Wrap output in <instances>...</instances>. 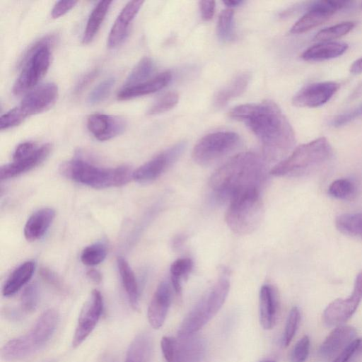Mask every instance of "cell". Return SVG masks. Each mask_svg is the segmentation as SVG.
I'll list each match as a JSON object with an SVG mask.
<instances>
[{
  "mask_svg": "<svg viewBox=\"0 0 362 362\" xmlns=\"http://www.w3.org/2000/svg\"><path fill=\"white\" fill-rule=\"evenodd\" d=\"M228 116L244 123L257 136L266 162L279 163L286 158L295 145L294 131L273 101L240 105L231 109Z\"/></svg>",
  "mask_w": 362,
  "mask_h": 362,
  "instance_id": "6da1fadb",
  "label": "cell"
},
{
  "mask_svg": "<svg viewBox=\"0 0 362 362\" xmlns=\"http://www.w3.org/2000/svg\"><path fill=\"white\" fill-rule=\"evenodd\" d=\"M267 178L263 157L253 152H242L218 168L209 178V185L216 202L229 203L243 192L261 190Z\"/></svg>",
  "mask_w": 362,
  "mask_h": 362,
  "instance_id": "7a4b0ae2",
  "label": "cell"
},
{
  "mask_svg": "<svg viewBox=\"0 0 362 362\" xmlns=\"http://www.w3.org/2000/svg\"><path fill=\"white\" fill-rule=\"evenodd\" d=\"M59 318V313L55 309L44 311L27 333L11 339L2 347V358L6 361L20 360L40 350L54 333Z\"/></svg>",
  "mask_w": 362,
  "mask_h": 362,
  "instance_id": "3957f363",
  "label": "cell"
},
{
  "mask_svg": "<svg viewBox=\"0 0 362 362\" xmlns=\"http://www.w3.org/2000/svg\"><path fill=\"white\" fill-rule=\"evenodd\" d=\"M59 170L64 177L95 189L119 187L133 178L127 166L100 168L78 158L62 163Z\"/></svg>",
  "mask_w": 362,
  "mask_h": 362,
  "instance_id": "277c9868",
  "label": "cell"
},
{
  "mask_svg": "<svg viewBox=\"0 0 362 362\" xmlns=\"http://www.w3.org/2000/svg\"><path fill=\"white\" fill-rule=\"evenodd\" d=\"M332 148L325 137L301 144L283 160L276 164L269 174L276 177H298L327 161Z\"/></svg>",
  "mask_w": 362,
  "mask_h": 362,
  "instance_id": "5b68a950",
  "label": "cell"
},
{
  "mask_svg": "<svg viewBox=\"0 0 362 362\" xmlns=\"http://www.w3.org/2000/svg\"><path fill=\"white\" fill-rule=\"evenodd\" d=\"M260 192V189L248 190L235 196L229 202L225 221L233 233L248 235L259 226L264 216Z\"/></svg>",
  "mask_w": 362,
  "mask_h": 362,
  "instance_id": "8992f818",
  "label": "cell"
},
{
  "mask_svg": "<svg viewBox=\"0 0 362 362\" xmlns=\"http://www.w3.org/2000/svg\"><path fill=\"white\" fill-rule=\"evenodd\" d=\"M50 40L42 39L27 52L24 66L13 87L14 94L20 95L32 89L47 71L51 57Z\"/></svg>",
  "mask_w": 362,
  "mask_h": 362,
  "instance_id": "52a82bcc",
  "label": "cell"
},
{
  "mask_svg": "<svg viewBox=\"0 0 362 362\" xmlns=\"http://www.w3.org/2000/svg\"><path fill=\"white\" fill-rule=\"evenodd\" d=\"M240 141L239 135L233 132L209 133L195 144L192 158L200 165H211L234 151Z\"/></svg>",
  "mask_w": 362,
  "mask_h": 362,
  "instance_id": "ba28073f",
  "label": "cell"
},
{
  "mask_svg": "<svg viewBox=\"0 0 362 362\" xmlns=\"http://www.w3.org/2000/svg\"><path fill=\"white\" fill-rule=\"evenodd\" d=\"M186 146L185 141H180L160 152L134 170L133 179L141 183L156 180L177 160Z\"/></svg>",
  "mask_w": 362,
  "mask_h": 362,
  "instance_id": "9c48e42d",
  "label": "cell"
},
{
  "mask_svg": "<svg viewBox=\"0 0 362 362\" xmlns=\"http://www.w3.org/2000/svg\"><path fill=\"white\" fill-rule=\"evenodd\" d=\"M349 1H316L312 2L308 11L291 28L290 33L300 34L307 32L327 21L338 11L350 7Z\"/></svg>",
  "mask_w": 362,
  "mask_h": 362,
  "instance_id": "30bf717a",
  "label": "cell"
},
{
  "mask_svg": "<svg viewBox=\"0 0 362 362\" xmlns=\"http://www.w3.org/2000/svg\"><path fill=\"white\" fill-rule=\"evenodd\" d=\"M362 300V270L357 274L351 294L346 298H338L325 309L323 319L329 326L341 325L356 312Z\"/></svg>",
  "mask_w": 362,
  "mask_h": 362,
  "instance_id": "8fae6325",
  "label": "cell"
},
{
  "mask_svg": "<svg viewBox=\"0 0 362 362\" xmlns=\"http://www.w3.org/2000/svg\"><path fill=\"white\" fill-rule=\"evenodd\" d=\"M103 309V299L100 292L93 290L83 306L72 338V346H80L95 329Z\"/></svg>",
  "mask_w": 362,
  "mask_h": 362,
  "instance_id": "7c38bea8",
  "label": "cell"
},
{
  "mask_svg": "<svg viewBox=\"0 0 362 362\" xmlns=\"http://www.w3.org/2000/svg\"><path fill=\"white\" fill-rule=\"evenodd\" d=\"M339 88V83L335 81L313 83L299 90L292 103L297 107H317L327 103Z\"/></svg>",
  "mask_w": 362,
  "mask_h": 362,
  "instance_id": "4fadbf2b",
  "label": "cell"
},
{
  "mask_svg": "<svg viewBox=\"0 0 362 362\" xmlns=\"http://www.w3.org/2000/svg\"><path fill=\"white\" fill-rule=\"evenodd\" d=\"M58 96V88L54 83L42 84L28 93L18 107L23 115L42 112L51 107Z\"/></svg>",
  "mask_w": 362,
  "mask_h": 362,
  "instance_id": "5bb4252c",
  "label": "cell"
},
{
  "mask_svg": "<svg viewBox=\"0 0 362 362\" xmlns=\"http://www.w3.org/2000/svg\"><path fill=\"white\" fill-rule=\"evenodd\" d=\"M126 120L118 116L95 113L87 119L89 132L99 141L110 140L121 134L126 129Z\"/></svg>",
  "mask_w": 362,
  "mask_h": 362,
  "instance_id": "9a60e30c",
  "label": "cell"
},
{
  "mask_svg": "<svg viewBox=\"0 0 362 362\" xmlns=\"http://www.w3.org/2000/svg\"><path fill=\"white\" fill-rule=\"evenodd\" d=\"M171 301L172 285L163 281L157 286L147 311L148 322L153 329H159L163 325Z\"/></svg>",
  "mask_w": 362,
  "mask_h": 362,
  "instance_id": "2e32d148",
  "label": "cell"
},
{
  "mask_svg": "<svg viewBox=\"0 0 362 362\" xmlns=\"http://www.w3.org/2000/svg\"><path fill=\"white\" fill-rule=\"evenodd\" d=\"M356 330L348 325H338L326 337L321 344L320 355L326 359L337 356L356 338Z\"/></svg>",
  "mask_w": 362,
  "mask_h": 362,
  "instance_id": "e0dca14e",
  "label": "cell"
},
{
  "mask_svg": "<svg viewBox=\"0 0 362 362\" xmlns=\"http://www.w3.org/2000/svg\"><path fill=\"white\" fill-rule=\"evenodd\" d=\"M143 3V1H131L122 9L110 31L107 42L108 47L115 48L124 40L128 33L129 25Z\"/></svg>",
  "mask_w": 362,
  "mask_h": 362,
  "instance_id": "ac0fdd59",
  "label": "cell"
},
{
  "mask_svg": "<svg viewBox=\"0 0 362 362\" xmlns=\"http://www.w3.org/2000/svg\"><path fill=\"white\" fill-rule=\"evenodd\" d=\"M51 148L49 144H43L38 147L30 156L1 166L0 170L1 180L16 177L35 168L46 159L51 151Z\"/></svg>",
  "mask_w": 362,
  "mask_h": 362,
  "instance_id": "d6986e66",
  "label": "cell"
},
{
  "mask_svg": "<svg viewBox=\"0 0 362 362\" xmlns=\"http://www.w3.org/2000/svg\"><path fill=\"white\" fill-rule=\"evenodd\" d=\"M279 307L276 288L264 284L259 291V320L263 329H271L275 325Z\"/></svg>",
  "mask_w": 362,
  "mask_h": 362,
  "instance_id": "ffe728a7",
  "label": "cell"
},
{
  "mask_svg": "<svg viewBox=\"0 0 362 362\" xmlns=\"http://www.w3.org/2000/svg\"><path fill=\"white\" fill-rule=\"evenodd\" d=\"M171 78L172 74L170 71L163 72L143 83L123 87L117 93V98L119 100H127L153 93L165 88L171 81Z\"/></svg>",
  "mask_w": 362,
  "mask_h": 362,
  "instance_id": "44dd1931",
  "label": "cell"
},
{
  "mask_svg": "<svg viewBox=\"0 0 362 362\" xmlns=\"http://www.w3.org/2000/svg\"><path fill=\"white\" fill-rule=\"evenodd\" d=\"M212 317L213 315L211 314L203 296L182 322L178 330L179 337L184 339L192 337Z\"/></svg>",
  "mask_w": 362,
  "mask_h": 362,
  "instance_id": "7402d4cb",
  "label": "cell"
},
{
  "mask_svg": "<svg viewBox=\"0 0 362 362\" xmlns=\"http://www.w3.org/2000/svg\"><path fill=\"white\" fill-rule=\"evenodd\" d=\"M55 211L51 208H43L33 213L24 227V236L33 242L42 238L52 224Z\"/></svg>",
  "mask_w": 362,
  "mask_h": 362,
  "instance_id": "603a6c76",
  "label": "cell"
},
{
  "mask_svg": "<svg viewBox=\"0 0 362 362\" xmlns=\"http://www.w3.org/2000/svg\"><path fill=\"white\" fill-rule=\"evenodd\" d=\"M348 47L346 43L342 42H320L306 49L302 53L301 58L309 62L331 59L342 55Z\"/></svg>",
  "mask_w": 362,
  "mask_h": 362,
  "instance_id": "cb8c5ba5",
  "label": "cell"
},
{
  "mask_svg": "<svg viewBox=\"0 0 362 362\" xmlns=\"http://www.w3.org/2000/svg\"><path fill=\"white\" fill-rule=\"evenodd\" d=\"M228 274L226 272L223 271L217 281L204 296L207 307L213 317L223 306L228 296L230 289V281Z\"/></svg>",
  "mask_w": 362,
  "mask_h": 362,
  "instance_id": "d4e9b609",
  "label": "cell"
},
{
  "mask_svg": "<svg viewBox=\"0 0 362 362\" xmlns=\"http://www.w3.org/2000/svg\"><path fill=\"white\" fill-rule=\"evenodd\" d=\"M35 263L27 261L18 267L5 282L2 293L8 297L18 292L31 279L35 271Z\"/></svg>",
  "mask_w": 362,
  "mask_h": 362,
  "instance_id": "484cf974",
  "label": "cell"
},
{
  "mask_svg": "<svg viewBox=\"0 0 362 362\" xmlns=\"http://www.w3.org/2000/svg\"><path fill=\"white\" fill-rule=\"evenodd\" d=\"M250 79V75L247 72L236 76L228 85L217 92L214 99V106L221 107L234 98L240 95L247 88Z\"/></svg>",
  "mask_w": 362,
  "mask_h": 362,
  "instance_id": "4316f807",
  "label": "cell"
},
{
  "mask_svg": "<svg viewBox=\"0 0 362 362\" xmlns=\"http://www.w3.org/2000/svg\"><path fill=\"white\" fill-rule=\"evenodd\" d=\"M117 267L129 301L134 310H138L139 292L134 273L128 262L122 257H118Z\"/></svg>",
  "mask_w": 362,
  "mask_h": 362,
  "instance_id": "83f0119b",
  "label": "cell"
},
{
  "mask_svg": "<svg viewBox=\"0 0 362 362\" xmlns=\"http://www.w3.org/2000/svg\"><path fill=\"white\" fill-rule=\"evenodd\" d=\"M112 3V1H100L95 5L85 28L82 38L83 44L90 43L95 37Z\"/></svg>",
  "mask_w": 362,
  "mask_h": 362,
  "instance_id": "f1b7e54d",
  "label": "cell"
},
{
  "mask_svg": "<svg viewBox=\"0 0 362 362\" xmlns=\"http://www.w3.org/2000/svg\"><path fill=\"white\" fill-rule=\"evenodd\" d=\"M152 351L151 339L146 333L137 335L129 346L126 361L148 362Z\"/></svg>",
  "mask_w": 362,
  "mask_h": 362,
  "instance_id": "f546056e",
  "label": "cell"
},
{
  "mask_svg": "<svg viewBox=\"0 0 362 362\" xmlns=\"http://www.w3.org/2000/svg\"><path fill=\"white\" fill-rule=\"evenodd\" d=\"M337 230L341 233L362 239V213H346L335 220Z\"/></svg>",
  "mask_w": 362,
  "mask_h": 362,
  "instance_id": "4dcf8cb0",
  "label": "cell"
},
{
  "mask_svg": "<svg viewBox=\"0 0 362 362\" xmlns=\"http://www.w3.org/2000/svg\"><path fill=\"white\" fill-rule=\"evenodd\" d=\"M155 70L152 59L148 57L142 58L129 73L123 87L134 86L149 80Z\"/></svg>",
  "mask_w": 362,
  "mask_h": 362,
  "instance_id": "1f68e13d",
  "label": "cell"
},
{
  "mask_svg": "<svg viewBox=\"0 0 362 362\" xmlns=\"http://www.w3.org/2000/svg\"><path fill=\"white\" fill-rule=\"evenodd\" d=\"M193 269V262L190 258H180L170 266L171 285L177 296L182 293V279L186 278Z\"/></svg>",
  "mask_w": 362,
  "mask_h": 362,
  "instance_id": "d6a6232c",
  "label": "cell"
},
{
  "mask_svg": "<svg viewBox=\"0 0 362 362\" xmlns=\"http://www.w3.org/2000/svg\"><path fill=\"white\" fill-rule=\"evenodd\" d=\"M355 26L352 21L342 22L334 25L320 30L314 37L318 42L333 41L349 33Z\"/></svg>",
  "mask_w": 362,
  "mask_h": 362,
  "instance_id": "836d02e7",
  "label": "cell"
},
{
  "mask_svg": "<svg viewBox=\"0 0 362 362\" xmlns=\"http://www.w3.org/2000/svg\"><path fill=\"white\" fill-rule=\"evenodd\" d=\"M107 255L105 244L97 243L87 246L82 251L81 260L85 265L95 266L101 263Z\"/></svg>",
  "mask_w": 362,
  "mask_h": 362,
  "instance_id": "e575fe53",
  "label": "cell"
},
{
  "mask_svg": "<svg viewBox=\"0 0 362 362\" xmlns=\"http://www.w3.org/2000/svg\"><path fill=\"white\" fill-rule=\"evenodd\" d=\"M234 12L231 8L222 11L219 15L217 23V35L218 38L225 42L233 37V17Z\"/></svg>",
  "mask_w": 362,
  "mask_h": 362,
  "instance_id": "d590c367",
  "label": "cell"
},
{
  "mask_svg": "<svg viewBox=\"0 0 362 362\" xmlns=\"http://www.w3.org/2000/svg\"><path fill=\"white\" fill-rule=\"evenodd\" d=\"M355 192L354 183L346 178L337 179L333 181L328 188L329 194L339 199H350L354 195Z\"/></svg>",
  "mask_w": 362,
  "mask_h": 362,
  "instance_id": "8d00e7d4",
  "label": "cell"
},
{
  "mask_svg": "<svg viewBox=\"0 0 362 362\" xmlns=\"http://www.w3.org/2000/svg\"><path fill=\"white\" fill-rule=\"evenodd\" d=\"M160 347L166 362H181L180 344L172 337H163Z\"/></svg>",
  "mask_w": 362,
  "mask_h": 362,
  "instance_id": "74e56055",
  "label": "cell"
},
{
  "mask_svg": "<svg viewBox=\"0 0 362 362\" xmlns=\"http://www.w3.org/2000/svg\"><path fill=\"white\" fill-rule=\"evenodd\" d=\"M178 101L179 95L176 92H168L149 107L147 115H155L168 111L174 107Z\"/></svg>",
  "mask_w": 362,
  "mask_h": 362,
  "instance_id": "f35d334b",
  "label": "cell"
},
{
  "mask_svg": "<svg viewBox=\"0 0 362 362\" xmlns=\"http://www.w3.org/2000/svg\"><path fill=\"white\" fill-rule=\"evenodd\" d=\"M40 299L39 288L36 284L28 286L23 291L21 297L22 309L31 313L36 310Z\"/></svg>",
  "mask_w": 362,
  "mask_h": 362,
  "instance_id": "ab89813d",
  "label": "cell"
},
{
  "mask_svg": "<svg viewBox=\"0 0 362 362\" xmlns=\"http://www.w3.org/2000/svg\"><path fill=\"white\" fill-rule=\"evenodd\" d=\"M115 83L114 77H109L99 83L90 93L88 102L90 105H95L104 100L110 93Z\"/></svg>",
  "mask_w": 362,
  "mask_h": 362,
  "instance_id": "60d3db41",
  "label": "cell"
},
{
  "mask_svg": "<svg viewBox=\"0 0 362 362\" xmlns=\"http://www.w3.org/2000/svg\"><path fill=\"white\" fill-rule=\"evenodd\" d=\"M300 319V310L297 307H293L290 310L286 320L283 337V344L288 346L292 341L298 329Z\"/></svg>",
  "mask_w": 362,
  "mask_h": 362,
  "instance_id": "b9f144b4",
  "label": "cell"
},
{
  "mask_svg": "<svg viewBox=\"0 0 362 362\" xmlns=\"http://www.w3.org/2000/svg\"><path fill=\"white\" fill-rule=\"evenodd\" d=\"M26 117L18 106L8 111L0 118L1 130L8 129L20 124Z\"/></svg>",
  "mask_w": 362,
  "mask_h": 362,
  "instance_id": "7bdbcfd3",
  "label": "cell"
},
{
  "mask_svg": "<svg viewBox=\"0 0 362 362\" xmlns=\"http://www.w3.org/2000/svg\"><path fill=\"white\" fill-rule=\"evenodd\" d=\"M310 350V338L305 335L295 344L291 354V362H305Z\"/></svg>",
  "mask_w": 362,
  "mask_h": 362,
  "instance_id": "ee69618b",
  "label": "cell"
},
{
  "mask_svg": "<svg viewBox=\"0 0 362 362\" xmlns=\"http://www.w3.org/2000/svg\"><path fill=\"white\" fill-rule=\"evenodd\" d=\"M40 276L45 281L54 287L56 289L62 291L65 290V286L62 279L53 271L48 268H42L40 270Z\"/></svg>",
  "mask_w": 362,
  "mask_h": 362,
  "instance_id": "f6af8a7d",
  "label": "cell"
},
{
  "mask_svg": "<svg viewBox=\"0 0 362 362\" xmlns=\"http://www.w3.org/2000/svg\"><path fill=\"white\" fill-rule=\"evenodd\" d=\"M362 339H355L348 346H346L339 354L336 356L333 362H349L356 351L361 346Z\"/></svg>",
  "mask_w": 362,
  "mask_h": 362,
  "instance_id": "bcb514c9",
  "label": "cell"
},
{
  "mask_svg": "<svg viewBox=\"0 0 362 362\" xmlns=\"http://www.w3.org/2000/svg\"><path fill=\"white\" fill-rule=\"evenodd\" d=\"M37 148L36 145L30 141L19 144L13 154V160L18 161L30 156Z\"/></svg>",
  "mask_w": 362,
  "mask_h": 362,
  "instance_id": "7dc6e473",
  "label": "cell"
},
{
  "mask_svg": "<svg viewBox=\"0 0 362 362\" xmlns=\"http://www.w3.org/2000/svg\"><path fill=\"white\" fill-rule=\"evenodd\" d=\"M77 4L76 1H59L54 6L51 11V16L53 18H57L63 16L70 11Z\"/></svg>",
  "mask_w": 362,
  "mask_h": 362,
  "instance_id": "c3c4849f",
  "label": "cell"
},
{
  "mask_svg": "<svg viewBox=\"0 0 362 362\" xmlns=\"http://www.w3.org/2000/svg\"><path fill=\"white\" fill-rule=\"evenodd\" d=\"M360 112L359 109H356L351 112L339 115L332 119L331 124L337 127L344 125L354 119Z\"/></svg>",
  "mask_w": 362,
  "mask_h": 362,
  "instance_id": "681fc988",
  "label": "cell"
},
{
  "mask_svg": "<svg viewBox=\"0 0 362 362\" xmlns=\"http://www.w3.org/2000/svg\"><path fill=\"white\" fill-rule=\"evenodd\" d=\"M216 8L214 1H199V9L202 18L204 21H209L212 18Z\"/></svg>",
  "mask_w": 362,
  "mask_h": 362,
  "instance_id": "f907efd6",
  "label": "cell"
},
{
  "mask_svg": "<svg viewBox=\"0 0 362 362\" xmlns=\"http://www.w3.org/2000/svg\"><path fill=\"white\" fill-rule=\"evenodd\" d=\"M98 71L95 69L87 73L81 78V80L76 86L74 93L76 94L81 93L86 86H88L90 83H91L94 80V78L98 76Z\"/></svg>",
  "mask_w": 362,
  "mask_h": 362,
  "instance_id": "816d5d0a",
  "label": "cell"
},
{
  "mask_svg": "<svg viewBox=\"0 0 362 362\" xmlns=\"http://www.w3.org/2000/svg\"><path fill=\"white\" fill-rule=\"evenodd\" d=\"M88 278L95 284H99L102 280L101 274L95 269H90L87 272Z\"/></svg>",
  "mask_w": 362,
  "mask_h": 362,
  "instance_id": "f5cc1de1",
  "label": "cell"
},
{
  "mask_svg": "<svg viewBox=\"0 0 362 362\" xmlns=\"http://www.w3.org/2000/svg\"><path fill=\"white\" fill-rule=\"evenodd\" d=\"M350 72L354 74L362 73V57L356 60L350 66Z\"/></svg>",
  "mask_w": 362,
  "mask_h": 362,
  "instance_id": "db71d44e",
  "label": "cell"
},
{
  "mask_svg": "<svg viewBox=\"0 0 362 362\" xmlns=\"http://www.w3.org/2000/svg\"><path fill=\"white\" fill-rule=\"evenodd\" d=\"M242 2H243V1H240V0H228V1H224L223 4L225 5H226L227 6L231 8V7L237 6L239 4H241Z\"/></svg>",
  "mask_w": 362,
  "mask_h": 362,
  "instance_id": "11a10c76",
  "label": "cell"
},
{
  "mask_svg": "<svg viewBox=\"0 0 362 362\" xmlns=\"http://www.w3.org/2000/svg\"><path fill=\"white\" fill-rule=\"evenodd\" d=\"M185 240V238L183 236H177L173 240V247H180L182 245L183 240Z\"/></svg>",
  "mask_w": 362,
  "mask_h": 362,
  "instance_id": "9f6ffc18",
  "label": "cell"
},
{
  "mask_svg": "<svg viewBox=\"0 0 362 362\" xmlns=\"http://www.w3.org/2000/svg\"><path fill=\"white\" fill-rule=\"evenodd\" d=\"M259 362H276V361L274 360H263Z\"/></svg>",
  "mask_w": 362,
  "mask_h": 362,
  "instance_id": "6f0895ef",
  "label": "cell"
},
{
  "mask_svg": "<svg viewBox=\"0 0 362 362\" xmlns=\"http://www.w3.org/2000/svg\"><path fill=\"white\" fill-rule=\"evenodd\" d=\"M125 362H130V361H125Z\"/></svg>",
  "mask_w": 362,
  "mask_h": 362,
  "instance_id": "680465c9",
  "label": "cell"
},
{
  "mask_svg": "<svg viewBox=\"0 0 362 362\" xmlns=\"http://www.w3.org/2000/svg\"><path fill=\"white\" fill-rule=\"evenodd\" d=\"M361 8H362V4H361Z\"/></svg>",
  "mask_w": 362,
  "mask_h": 362,
  "instance_id": "91938a15",
  "label": "cell"
}]
</instances>
